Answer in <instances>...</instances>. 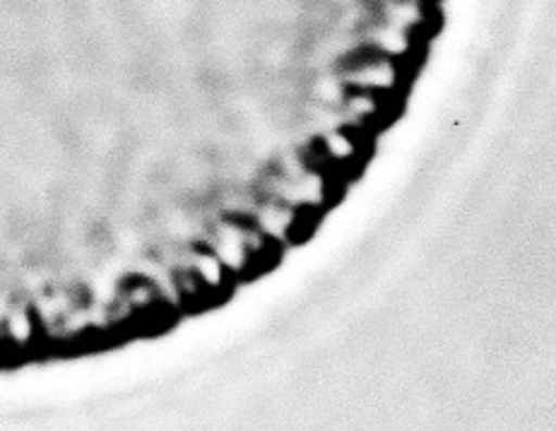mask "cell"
<instances>
[{
	"mask_svg": "<svg viewBox=\"0 0 556 431\" xmlns=\"http://www.w3.org/2000/svg\"><path fill=\"white\" fill-rule=\"evenodd\" d=\"M407 73V63L386 56L369 43H359L338 65V80L344 90H364L386 97H400Z\"/></svg>",
	"mask_w": 556,
	"mask_h": 431,
	"instance_id": "1",
	"label": "cell"
},
{
	"mask_svg": "<svg viewBox=\"0 0 556 431\" xmlns=\"http://www.w3.org/2000/svg\"><path fill=\"white\" fill-rule=\"evenodd\" d=\"M395 99L397 97H386L364 90H344L338 112L342 114L344 124L374 130L376 126L386 124L388 114L395 112Z\"/></svg>",
	"mask_w": 556,
	"mask_h": 431,
	"instance_id": "2",
	"label": "cell"
},
{
	"mask_svg": "<svg viewBox=\"0 0 556 431\" xmlns=\"http://www.w3.org/2000/svg\"><path fill=\"white\" fill-rule=\"evenodd\" d=\"M417 31L388 25L383 20H374V25L366 29L364 43H369V47L386 53V56L409 65V61H413L417 53Z\"/></svg>",
	"mask_w": 556,
	"mask_h": 431,
	"instance_id": "3",
	"label": "cell"
},
{
	"mask_svg": "<svg viewBox=\"0 0 556 431\" xmlns=\"http://www.w3.org/2000/svg\"><path fill=\"white\" fill-rule=\"evenodd\" d=\"M413 3H431V0H413Z\"/></svg>",
	"mask_w": 556,
	"mask_h": 431,
	"instance_id": "4",
	"label": "cell"
}]
</instances>
